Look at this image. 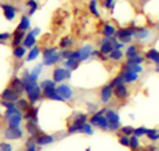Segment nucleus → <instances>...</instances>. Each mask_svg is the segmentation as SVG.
<instances>
[{
    "mask_svg": "<svg viewBox=\"0 0 159 151\" xmlns=\"http://www.w3.org/2000/svg\"><path fill=\"white\" fill-rule=\"evenodd\" d=\"M106 119H108L109 128L111 130H117L119 127V116L117 114L112 110H109V112H106Z\"/></svg>",
    "mask_w": 159,
    "mask_h": 151,
    "instance_id": "nucleus-1",
    "label": "nucleus"
},
{
    "mask_svg": "<svg viewBox=\"0 0 159 151\" xmlns=\"http://www.w3.org/2000/svg\"><path fill=\"white\" fill-rule=\"evenodd\" d=\"M53 76H54V80L57 82V83H59L61 80H64V78H70L71 72L69 71V70L57 68V69H55V71H54Z\"/></svg>",
    "mask_w": 159,
    "mask_h": 151,
    "instance_id": "nucleus-2",
    "label": "nucleus"
},
{
    "mask_svg": "<svg viewBox=\"0 0 159 151\" xmlns=\"http://www.w3.org/2000/svg\"><path fill=\"white\" fill-rule=\"evenodd\" d=\"M22 134H23V132L19 128H9L4 131V136L8 139H17L22 136Z\"/></svg>",
    "mask_w": 159,
    "mask_h": 151,
    "instance_id": "nucleus-3",
    "label": "nucleus"
},
{
    "mask_svg": "<svg viewBox=\"0 0 159 151\" xmlns=\"http://www.w3.org/2000/svg\"><path fill=\"white\" fill-rule=\"evenodd\" d=\"M43 93H44V97H45V98L52 99V100H56V101H64V99L57 93L55 87L46 88V89H44Z\"/></svg>",
    "mask_w": 159,
    "mask_h": 151,
    "instance_id": "nucleus-4",
    "label": "nucleus"
},
{
    "mask_svg": "<svg viewBox=\"0 0 159 151\" xmlns=\"http://www.w3.org/2000/svg\"><path fill=\"white\" fill-rule=\"evenodd\" d=\"M113 42H114V38H106L104 41H103L102 45H101V53L103 54H109L112 53L114 49V45H113Z\"/></svg>",
    "mask_w": 159,
    "mask_h": 151,
    "instance_id": "nucleus-5",
    "label": "nucleus"
},
{
    "mask_svg": "<svg viewBox=\"0 0 159 151\" xmlns=\"http://www.w3.org/2000/svg\"><path fill=\"white\" fill-rule=\"evenodd\" d=\"M57 93L60 95V97H62L64 99H70L72 97V91L71 89L68 87V86H66V85H61V86H59V87L56 89Z\"/></svg>",
    "mask_w": 159,
    "mask_h": 151,
    "instance_id": "nucleus-6",
    "label": "nucleus"
},
{
    "mask_svg": "<svg viewBox=\"0 0 159 151\" xmlns=\"http://www.w3.org/2000/svg\"><path fill=\"white\" fill-rule=\"evenodd\" d=\"M19 95L14 90H11V89H5V90L2 92V98L8 100L10 102H14L19 99Z\"/></svg>",
    "mask_w": 159,
    "mask_h": 151,
    "instance_id": "nucleus-7",
    "label": "nucleus"
},
{
    "mask_svg": "<svg viewBox=\"0 0 159 151\" xmlns=\"http://www.w3.org/2000/svg\"><path fill=\"white\" fill-rule=\"evenodd\" d=\"M2 9L4 11V16L8 20H12L15 17V9L9 5V4H2Z\"/></svg>",
    "mask_w": 159,
    "mask_h": 151,
    "instance_id": "nucleus-8",
    "label": "nucleus"
},
{
    "mask_svg": "<svg viewBox=\"0 0 159 151\" xmlns=\"http://www.w3.org/2000/svg\"><path fill=\"white\" fill-rule=\"evenodd\" d=\"M77 52L80 54V60H86L88 57L91 55V53H93V48H91L90 45H86L84 46V47H82Z\"/></svg>",
    "mask_w": 159,
    "mask_h": 151,
    "instance_id": "nucleus-9",
    "label": "nucleus"
},
{
    "mask_svg": "<svg viewBox=\"0 0 159 151\" xmlns=\"http://www.w3.org/2000/svg\"><path fill=\"white\" fill-rule=\"evenodd\" d=\"M12 86H13L14 91H16L19 95H21V93L25 90V85H24L23 80H19V78H14V80H13V82H12Z\"/></svg>",
    "mask_w": 159,
    "mask_h": 151,
    "instance_id": "nucleus-10",
    "label": "nucleus"
},
{
    "mask_svg": "<svg viewBox=\"0 0 159 151\" xmlns=\"http://www.w3.org/2000/svg\"><path fill=\"white\" fill-rule=\"evenodd\" d=\"M40 93H41V89H40V86H37L36 88H34L32 90L28 93V98L30 100V102L34 104V103L37 102V100L40 97Z\"/></svg>",
    "mask_w": 159,
    "mask_h": 151,
    "instance_id": "nucleus-11",
    "label": "nucleus"
},
{
    "mask_svg": "<svg viewBox=\"0 0 159 151\" xmlns=\"http://www.w3.org/2000/svg\"><path fill=\"white\" fill-rule=\"evenodd\" d=\"M132 34H134V31H133L132 29H130V28H128V29H121V30H118L117 32H116V35H117L119 39H121V40L130 38Z\"/></svg>",
    "mask_w": 159,
    "mask_h": 151,
    "instance_id": "nucleus-12",
    "label": "nucleus"
},
{
    "mask_svg": "<svg viewBox=\"0 0 159 151\" xmlns=\"http://www.w3.org/2000/svg\"><path fill=\"white\" fill-rule=\"evenodd\" d=\"M114 92H115V95H116V97L117 98H125L126 95H128V91H127V88L121 84V85H118V86H116L115 87V89H114Z\"/></svg>",
    "mask_w": 159,
    "mask_h": 151,
    "instance_id": "nucleus-13",
    "label": "nucleus"
},
{
    "mask_svg": "<svg viewBox=\"0 0 159 151\" xmlns=\"http://www.w3.org/2000/svg\"><path fill=\"white\" fill-rule=\"evenodd\" d=\"M21 121H22V114L12 116L9 118V125H10V128H19Z\"/></svg>",
    "mask_w": 159,
    "mask_h": 151,
    "instance_id": "nucleus-14",
    "label": "nucleus"
},
{
    "mask_svg": "<svg viewBox=\"0 0 159 151\" xmlns=\"http://www.w3.org/2000/svg\"><path fill=\"white\" fill-rule=\"evenodd\" d=\"M111 93H112V87L111 86H104L101 90V99L104 103H106L109 101V99L111 98Z\"/></svg>",
    "mask_w": 159,
    "mask_h": 151,
    "instance_id": "nucleus-15",
    "label": "nucleus"
},
{
    "mask_svg": "<svg viewBox=\"0 0 159 151\" xmlns=\"http://www.w3.org/2000/svg\"><path fill=\"white\" fill-rule=\"evenodd\" d=\"M54 141V137L51 135H40L37 137V143L39 145H47Z\"/></svg>",
    "mask_w": 159,
    "mask_h": 151,
    "instance_id": "nucleus-16",
    "label": "nucleus"
},
{
    "mask_svg": "<svg viewBox=\"0 0 159 151\" xmlns=\"http://www.w3.org/2000/svg\"><path fill=\"white\" fill-rule=\"evenodd\" d=\"M138 73L132 71H127L124 74V80L127 82V83H131V82H134V80H138Z\"/></svg>",
    "mask_w": 159,
    "mask_h": 151,
    "instance_id": "nucleus-17",
    "label": "nucleus"
},
{
    "mask_svg": "<svg viewBox=\"0 0 159 151\" xmlns=\"http://www.w3.org/2000/svg\"><path fill=\"white\" fill-rule=\"evenodd\" d=\"M34 37H36V35H34L32 32H29V33L27 34L25 41H24V45L26 46V47H31V46H34V43H36V38H34Z\"/></svg>",
    "mask_w": 159,
    "mask_h": 151,
    "instance_id": "nucleus-18",
    "label": "nucleus"
},
{
    "mask_svg": "<svg viewBox=\"0 0 159 151\" xmlns=\"http://www.w3.org/2000/svg\"><path fill=\"white\" fill-rule=\"evenodd\" d=\"M28 27H29V18H28L27 16H23L19 27H17V30L24 31L26 30V29H28Z\"/></svg>",
    "mask_w": 159,
    "mask_h": 151,
    "instance_id": "nucleus-19",
    "label": "nucleus"
},
{
    "mask_svg": "<svg viewBox=\"0 0 159 151\" xmlns=\"http://www.w3.org/2000/svg\"><path fill=\"white\" fill-rule=\"evenodd\" d=\"M146 57L149 58V59H153L156 63L159 64V53L156 50V49H151V50L146 54Z\"/></svg>",
    "mask_w": 159,
    "mask_h": 151,
    "instance_id": "nucleus-20",
    "label": "nucleus"
},
{
    "mask_svg": "<svg viewBox=\"0 0 159 151\" xmlns=\"http://www.w3.org/2000/svg\"><path fill=\"white\" fill-rule=\"evenodd\" d=\"M23 37H24V31L17 30V29H16L15 33H14V41H13V46L19 45V43H21V41H22Z\"/></svg>",
    "mask_w": 159,
    "mask_h": 151,
    "instance_id": "nucleus-21",
    "label": "nucleus"
},
{
    "mask_svg": "<svg viewBox=\"0 0 159 151\" xmlns=\"http://www.w3.org/2000/svg\"><path fill=\"white\" fill-rule=\"evenodd\" d=\"M59 60V55H53V56L49 57V58H46V59H43V63L45 64V65H51V64H54L55 62Z\"/></svg>",
    "mask_w": 159,
    "mask_h": 151,
    "instance_id": "nucleus-22",
    "label": "nucleus"
},
{
    "mask_svg": "<svg viewBox=\"0 0 159 151\" xmlns=\"http://www.w3.org/2000/svg\"><path fill=\"white\" fill-rule=\"evenodd\" d=\"M26 127H27L28 132L30 133V134H32V135H36V134H37V125H36V123H34V121L29 120L27 122Z\"/></svg>",
    "mask_w": 159,
    "mask_h": 151,
    "instance_id": "nucleus-23",
    "label": "nucleus"
},
{
    "mask_svg": "<svg viewBox=\"0 0 159 151\" xmlns=\"http://www.w3.org/2000/svg\"><path fill=\"white\" fill-rule=\"evenodd\" d=\"M64 65L67 67V68L71 69V70H74L79 67V61L75 60V59H68V60L66 61V63Z\"/></svg>",
    "mask_w": 159,
    "mask_h": 151,
    "instance_id": "nucleus-24",
    "label": "nucleus"
},
{
    "mask_svg": "<svg viewBox=\"0 0 159 151\" xmlns=\"http://www.w3.org/2000/svg\"><path fill=\"white\" fill-rule=\"evenodd\" d=\"M104 112H106V110H102L101 112H99V113H97L96 115H94V117H91V119H90L91 124L98 125L99 120H100V118L102 117V114L104 113Z\"/></svg>",
    "mask_w": 159,
    "mask_h": 151,
    "instance_id": "nucleus-25",
    "label": "nucleus"
},
{
    "mask_svg": "<svg viewBox=\"0 0 159 151\" xmlns=\"http://www.w3.org/2000/svg\"><path fill=\"white\" fill-rule=\"evenodd\" d=\"M39 56V48L36 46V47H34V48L30 50V53H29V55H28V58H27V60L28 61H31V60H34L37 57Z\"/></svg>",
    "mask_w": 159,
    "mask_h": 151,
    "instance_id": "nucleus-26",
    "label": "nucleus"
},
{
    "mask_svg": "<svg viewBox=\"0 0 159 151\" xmlns=\"http://www.w3.org/2000/svg\"><path fill=\"white\" fill-rule=\"evenodd\" d=\"M142 58H141L139 55H136V56L133 57H130V58H128V61H127V64H139L142 62Z\"/></svg>",
    "mask_w": 159,
    "mask_h": 151,
    "instance_id": "nucleus-27",
    "label": "nucleus"
},
{
    "mask_svg": "<svg viewBox=\"0 0 159 151\" xmlns=\"http://www.w3.org/2000/svg\"><path fill=\"white\" fill-rule=\"evenodd\" d=\"M121 57H123V53L119 49H114L113 52L110 54V58L113 59V60H119Z\"/></svg>",
    "mask_w": 159,
    "mask_h": 151,
    "instance_id": "nucleus-28",
    "label": "nucleus"
},
{
    "mask_svg": "<svg viewBox=\"0 0 159 151\" xmlns=\"http://www.w3.org/2000/svg\"><path fill=\"white\" fill-rule=\"evenodd\" d=\"M115 32V29H114L113 26H111V25H106V27H104V30H103V33H104V35L106 37H108V38H111V35Z\"/></svg>",
    "mask_w": 159,
    "mask_h": 151,
    "instance_id": "nucleus-29",
    "label": "nucleus"
},
{
    "mask_svg": "<svg viewBox=\"0 0 159 151\" xmlns=\"http://www.w3.org/2000/svg\"><path fill=\"white\" fill-rule=\"evenodd\" d=\"M126 69H127V71H132L136 72V73H139V72L142 71V68L139 64H127Z\"/></svg>",
    "mask_w": 159,
    "mask_h": 151,
    "instance_id": "nucleus-30",
    "label": "nucleus"
},
{
    "mask_svg": "<svg viewBox=\"0 0 159 151\" xmlns=\"http://www.w3.org/2000/svg\"><path fill=\"white\" fill-rule=\"evenodd\" d=\"M86 119H87V118H86V115H79V116L74 119V124H79V125L85 124Z\"/></svg>",
    "mask_w": 159,
    "mask_h": 151,
    "instance_id": "nucleus-31",
    "label": "nucleus"
},
{
    "mask_svg": "<svg viewBox=\"0 0 159 151\" xmlns=\"http://www.w3.org/2000/svg\"><path fill=\"white\" fill-rule=\"evenodd\" d=\"M89 9H90L91 13L98 17L99 13H98V10H97V2H96V0H91L90 1V3H89Z\"/></svg>",
    "mask_w": 159,
    "mask_h": 151,
    "instance_id": "nucleus-32",
    "label": "nucleus"
},
{
    "mask_svg": "<svg viewBox=\"0 0 159 151\" xmlns=\"http://www.w3.org/2000/svg\"><path fill=\"white\" fill-rule=\"evenodd\" d=\"M19 114H21V112H19L17 108H15V107H12V108L7 110V112H5V116H7L8 118H10V117H12V116L19 115Z\"/></svg>",
    "mask_w": 159,
    "mask_h": 151,
    "instance_id": "nucleus-33",
    "label": "nucleus"
},
{
    "mask_svg": "<svg viewBox=\"0 0 159 151\" xmlns=\"http://www.w3.org/2000/svg\"><path fill=\"white\" fill-rule=\"evenodd\" d=\"M27 5H29L30 7V10H29V14H34V12H36V10L38 9V4H37V2L34 1V0H29L28 1V3H27Z\"/></svg>",
    "mask_w": 159,
    "mask_h": 151,
    "instance_id": "nucleus-34",
    "label": "nucleus"
},
{
    "mask_svg": "<svg viewBox=\"0 0 159 151\" xmlns=\"http://www.w3.org/2000/svg\"><path fill=\"white\" fill-rule=\"evenodd\" d=\"M136 47L134 45L129 46L128 48H127V50H126V56L128 57V58H130V57H133L136 56V55H138V54L136 53Z\"/></svg>",
    "mask_w": 159,
    "mask_h": 151,
    "instance_id": "nucleus-35",
    "label": "nucleus"
},
{
    "mask_svg": "<svg viewBox=\"0 0 159 151\" xmlns=\"http://www.w3.org/2000/svg\"><path fill=\"white\" fill-rule=\"evenodd\" d=\"M56 54V49L55 48H46L44 52H43V59H46L49 57L53 56Z\"/></svg>",
    "mask_w": 159,
    "mask_h": 151,
    "instance_id": "nucleus-36",
    "label": "nucleus"
},
{
    "mask_svg": "<svg viewBox=\"0 0 159 151\" xmlns=\"http://www.w3.org/2000/svg\"><path fill=\"white\" fill-rule=\"evenodd\" d=\"M98 127H101L103 130H106V129L109 128V123H108V119L106 117H101L100 118V120L98 122Z\"/></svg>",
    "mask_w": 159,
    "mask_h": 151,
    "instance_id": "nucleus-37",
    "label": "nucleus"
},
{
    "mask_svg": "<svg viewBox=\"0 0 159 151\" xmlns=\"http://www.w3.org/2000/svg\"><path fill=\"white\" fill-rule=\"evenodd\" d=\"M25 55V48H23V47H16L15 49H14V56L16 57V58H22V57Z\"/></svg>",
    "mask_w": 159,
    "mask_h": 151,
    "instance_id": "nucleus-38",
    "label": "nucleus"
},
{
    "mask_svg": "<svg viewBox=\"0 0 159 151\" xmlns=\"http://www.w3.org/2000/svg\"><path fill=\"white\" fill-rule=\"evenodd\" d=\"M41 86L43 89H46V88H53V87H55V83L52 82V80H46L42 83Z\"/></svg>",
    "mask_w": 159,
    "mask_h": 151,
    "instance_id": "nucleus-39",
    "label": "nucleus"
},
{
    "mask_svg": "<svg viewBox=\"0 0 159 151\" xmlns=\"http://www.w3.org/2000/svg\"><path fill=\"white\" fill-rule=\"evenodd\" d=\"M123 82H125V80H124V78H123V77H121V76H118V77H116V78H115V80H113V82H112V83H111V87H116V86H118V85H121V84H123Z\"/></svg>",
    "mask_w": 159,
    "mask_h": 151,
    "instance_id": "nucleus-40",
    "label": "nucleus"
},
{
    "mask_svg": "<svg viewBox=\"0 0 159 151\" xmlns=\"http://www.w3.org/2000/svg\"><path fill=\"white\" fill-rule=\"evenodd\" d=\"M148 130L144 128H138L134 130V135L136 136H142L143 134H147Z\"/></svg>",
    "mask_w": 159,
    "mask_h": 151,
    "instance_id": "nucleus-41",
    "label": "nucleus"
},
{
    "mask_svg": "<svg viewBox=\"0 0 159 151\" xmlns=\"http://www.w3.org/2000/svg\"><path fill=\"white\" fill-rule=\"evenodd\" d=\"M130 146H131V148H132L133 150L138 148V146H139V141H138L136 136H133V137L130 138Z\"/></svg>",
    "mask_w": 159,
    "mask_h": 151,
    "instance_id": "nucleus-42",
    "label": "nucleus"
},
{
    "mask_svg": "<svg viewBox=\"0 0 159 151\" xmlns=\"http://www.w3.org/2000/svg\"><path fill=\"white\" fill-rule=\"evenodd\" d=\"M71 44H72V40H70L69 38H64L60 42V46L61 47H64V48L69 45H71Z\"/></svg>",
    "mask_w": 159,
    "mask_h": 151,
    "instance_id": "nucleus-43",
    "label": "nucleus"
},
{
    "mask_svg": "<svg viewBox=\"0 0 159 151\" xmlns=\"http://www.w3.org/2000/svg\"><path fill=\"white\" fill-rule=\"evenodd\" d=\"M19 107H21V108H23V110H28V103L26 102V100H24V99L19 100Z\"/></svg>",
    "mask_w": 159,
    "mask_h": 151,
    "instance_id": "nucleus-44",
    "label": "nucleus"
},
{
    "mask_svg": "<svg viewBox=\"0 0 159 151\" xmlns=\"http://www.w3.org/2000/svg\"><path fill=\"white\" fill-rule=\"evenodd\" d=\"M81 132H83V133H86V134H93V130H91V127L90 125H88V124H85L83 125V129H82V131Z\"/></svg>",
    "mask_w": 159,
    "mask_h": 151,
    "instance_id": "nucleus-45",
    "label": "nucleus"
},
{
    "mask_svg": "<svg viewBox=\"0 0 159 151\" xmlns=\"http://www.w3.org/2000/svg\"><path fill=\"white\" fill-rule=\"evenodd\" d=\"M123 132L125 133L126 135H130V134H132V133L134 132V130H133L131 127L126 125V127H124V128H123Z\"/></svg>",
    "mask_w": 159,
    "mask_h": 151,
    "instance_id": "nucleus-46",
    "label": "nucleus"
},
{
    "mask_svg": "<svg viewBox=\"0 0 159 151\" xmlns=\"http://www.w3.org/2000/svg\"><path fill=\"white\" fill-rule=\"evenodd\" d=\"M1 151H12V146L9 144L5 143H1Z\"/></svg>",
    "mask_w": 159,
    "mask_h": 151,
    "instance_id": "nucleus-47",
    "label": "nucleus"
},
{
    "mask_svg": "<svg viewBox=\"0 0 159 151\" xmlns=\"http://www.w3.org/2000/svg\"><path fill=\"white\" fill-rule=\"evenodd\" d=\"M119 143H121L123 146H130V139H128L126 136L121 137V139H119Z\"/></svg>",
    "mask_w": 159,
    "mask_h": 151,
    "instance_id": "nucleus-48",
    "label": "nucleus"
},
{
    "mask_svg": "<svg viewBox=\"0 0 159 151\" xmlns=\"http://www.w3.org/2000/svg\"><path fill=\"white\" fill-rule=\"evenodd\" d=\"M140 30V33H138V37L140 39H143V38H145L146 35L148 34V32L146 30H144V29H139Z\"/></svg>",
    "mask_w": 159,
    "mask_h": 151,
    "instance_id": "nucleus-49",
    "label": "nucleus"
},
{
    "mask_svg": "<svg viewBox=\"0 0 159 151\" xmlns=\"http://www.w3.org/2000/svg\"><path fill=\"white\" fill-rule=\"evenodd\" d=\"M2 105L5 106L8 110L9 108H12V107H15L14 104H13V102H7V101H5V102H2Z\"/></svg>",
    "mask_w": 159,
    "mask_h": 151,
    "instance_id": "nucleus-50",
    "label": "nucleus"
},
{
    "mask_svg": "<svg viewBox=\"0 0 159 151\" xmlns=\"http://www.w3.org/2000/svg\"><path fill=\"white\" fill-rule=\"evenodd\" d=\"M71 55H72V52H68V50H66V52L62 53V56H64V58H67V59H70V58H71Z\"/></svg>",
    "mask_w": 159,
    "mask_h": 151,
    "instance_id": "nucleus-51",
    "label": "nucleus"
},
{
    "mask_svg": "<svg viewBox=\"0 0 159 151\" xmlns=\"http://www.w3.org/2000/svg\"><path fill=\"white\" fill-rule=\"evenodd\" d=\"M113 5V0H106V8H111Z\"/></svg>",
    "mask_w": 159,
    "mask_h": 151,
    "instance_id": "nucleus-52",
    "label": "nucleus"
},
{
    "mask_svg": "<svg viewBox=\"0 0 159 151\" xmlns=\"http://www.w3.org/2000/svg\"><path fill=\"white\" fill-rule=\"evenodd\" d=\"M149 138H151V139H153V140L158 139V138H159V134H158V133H156V134H154V135L149 136Z\"/></svg>",
    "mask_w": 159,
    "mask_h": 151,
    "instance_id": "nucleus-53",
    "label": "nucleus"
},
{
    "mask_svg": "<svg viewBox=\"0 0 159 151\" xmlns=\"http://www.w3.org/2000/svg\"><path fill=\"white\" fill-rule=\"evenodd\" d=\"M9 35H10L9 33H1V35H0V39H1V40H4V39H8V38H9Z\"/></svg>",
    "mask_w": 159,
    "mask_h": 151,
    "instance_id": "nucleus-54",
    "label": "nucleus"
},
{
    "mask_svg": "<svg viewBox=\"0 0 159 151\" xmlns=\"http://www.w3.org/2000/svg\"><path fill=\"white\" fill-rule=\"evenodd\" d=\"M31 32H32V33L34 34V35H37V34L39 33V32H40V29H39V28H34V30L31 31Z\"/></svg>",
    "mask_w": 159,
    "mask_h": 151,
    "instance_id": "nucleus-55",
    "label": "nucleus"
},
{
    "mask_svg": "<svg viewBox=\"0 0 159 151\" xmlns=\"http://www.w3.org/2000/svg\"><path fill=\"white\" fill-rule=\"evenodd\" d=\"M27 151H36V148H34V145H31V146H29V147H28V150H27Z\"/></svg>",
    "mask_w": 159,
    "mask_h": 151,
    "instance_id": "nucleus-56",
    "label": "nucleus"
},
{
    "mask_svg": "<svg viewBox=\"0 0 159 151\" xmlns=\"http://www.w3.org/2000/svg\"><path fill=\"white\" fill-rule=\"evenodd\" d=\"M157 71H159V69H157Z\"/></svg>",
    "mask_w": 159,
    "mask_h": 151,
    "instance_id": "nucleus-57",
    "label": "nucleus"
}]
</instances>
